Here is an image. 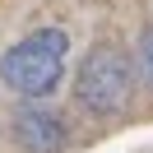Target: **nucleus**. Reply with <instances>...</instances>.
I'll return each mask as SVG.
<instances>
[{"label":"nucleus","mask_w":153,"mask_h":153,"mask_svg":"<svg viewBox=\"0 0 153 153\" xmlns=\"http://www.w3.org/2000/svg\"><path fill=\"white\" fill-rule=\"evenodd\" d=\"M65 51H70V37L60 28H37L0 56V79L23 97H47L60 84Z\"/></svg>","instance_id":"f257e3e1"},{"label":"nucleus","mask_w":153,"mask_h":153,"mask_svg":"<svg viewBox=\"0 0 153 153\" xmlns=\"http://www.w3.org/2000/svg\"><path fill=\"white\" fill-rule=\"evenodd\" d=\"M130 93V56L111 42L93 47L79 65V79H74V97L84 111H116Z\"/></svg>","instance_id":"f03ea898"},{"label":"nucleus","mask_w":153,"mask_h":153,"mask_svg":"<svg viewBox=\"0 0 153 153\" xmlns=\"http://www.w3.org/2000/svg\"><path fill=\"white\" fill-rule=\"evenodd\" d=\"M19 139L23 144H33V149H56L60 139H65V130H60V121H51V116H42V111H28V116H19Z\"/></svg>","instance_id":"7ed1b4c3"},{"label":"nucleus","mask_w":153,"mask_h":153,"mask_svg":"<svg viewBox=\"0 0 153 153\" xmlns=\"http://www.w3.org/2000/svg\"><path fill=\"white\" fill-rule=\"evenodd\" d=\"M144 74H149V84H153V33H149V42H144Z\"/></svg>","instance_id":"20e7f679"}]
</instances>
